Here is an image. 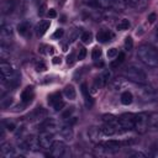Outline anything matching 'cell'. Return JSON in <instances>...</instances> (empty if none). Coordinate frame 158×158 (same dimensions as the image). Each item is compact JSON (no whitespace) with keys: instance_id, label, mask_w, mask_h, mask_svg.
<instances>
[{"instance_id":"4","label":"cell","mask_w":158,"mask_h":158,"mask_svg":"<svg viewBox=\"0 0 158 158\" xmlns=\"http://www.w3.org/2000/svg\"><path fill=\"white\" fill-rule=\"evenodd\" d=\"M95 3L103 9H111L116 11H122L127 6L126 0H95Z\"/></svg>"},{"instance_id":"23","label":"cell","mask_w":158,"mask_h":158,"mask_svg":"<svg viewBox=\"0 0 158 158\" xmlns=\"http://www.w3.org/2000/svg\"><path fill=\"white\" fill-rule=\"evenodd\" d=\"M18 31H19V34H20L21 36H26L27 32L30 31V24L26 22V21L20 22L19 26H18Z\"/></svg>"},{"instance_id":"5","label":"cell","mask_w":158,"mask_h":158,"mask_svg":"<svg viewBox=\"0 0 158 158\" xmlns=\"http://www.w3.org/2000/svg\"><path fill=\"white\" fill-rule=\"evenodd\" d=\"M149 127V115L146 112L135 114V126L134 129L138 134H145Z\"/></svg>"},{"instance_id":"36","label":"cell","mask_w":158,"mask_h":158,"mask_svg":"<svg viewBox=\"0 0 158 158\" xmlns=\"http://www.w3.org/2000/svg\"><path fill=\"white\" fill-rule=\"evenodd\" d=\"M74 62H76V60H74V53H71V54L67 57V64H68V65H73Z\"/></svg>"},{"instance_id":"8","label":"cell","mask_w":158,"mask_h":158,"mask_svg":"<svg viewBox=\"0 0 158 158\" xmlns=\"http://www.w3.org/2000/svg\"><path fill=\"white\" fill-rule=\"evenodd\" d=\"M20 147L22 149H29V151H38V148H42L41 145H40L38 137L36 138L34 136H30L27 138H25L20 143Z\"/></svg>"},{"instance_id":"12","label":"cell","mask_w":158,"mask_h":158,"mask_svg":"<svg viewBox=\"0 0 158 158\" xmlns=\"http://www.w3.org/2000/svg\"><path fill=\"white\" fill-rule=\"evenodd\" d=\"M112 37H114L112 32H110L109 30H101V31H99L96 34V40L99 41V42H101V43L109 42V41H111Z\"/></svg>"},{"instance_id":"7","label":"cell","mask_w":158,"mask_h":158,"mask_svg":"<svg viewBox=\"0 0 158 158\" xmlns=\"http://www.w3.org/2000/svg\"><path fill=\"white\" fill-rule=\"evenodd\" d=\"M49 149H51V154L49 156L56 157V158L65 157V154H67V146H65V143L62 142V141H56V142H53L52 147Z\"/></svg>"},{"instance_id":"16","label":"cell","mask_w":158,"mask_h":158,"mask_svg":"<svg viewBox=\"0 0 158 158\" xmlns=\"http://www.w3.org/2000/svg\"><path fill=\"white\" fill-rule=\"evenodd\" d=\"M16 7V0H5L1 9H3V14L7 15V14H11Z\"/></svg>"},{"instance_id":"3","label":"cell","mask_w":158,"mask_h":158,"mask_svg":"<svg viewBox=\"0 0 158 158\" xmlns=\"http://www.w3.org/2000/svg\"><path fill=\"white\" fill-rule=\"evenodd\" d=\"M0 74H1V79L4 83H10V84L16 85L18 84V74L15 73V71L12 69V67L9 63H0Z\"/></svg>"},{"instance_id":"13","label":"cell","mask_w":158,"mask_h":158,"mask_svg":"<svg viewBox=\"0 0 158 158\" xmlns=\"http://www.w3.org/2000/svg\"><path fill=\"white\" fill-rule=\"evenodd\" d=\"M82 89V94H83V98H84V103H85V106L87 107H91L93 106V99H91V95L89 94V89L87 87V84H82L80 87Z\"/></svg>"},{"instance_id":"25","label":"cell","mask_w":158,"mask_h":158,"mask_svg":"<svg viewBox=\"0 0 158 158\" xmlns=\"http://www.w3.org/2000/svg\"><path fill=\"white\" fill-rule=\"evenodd\" d=\"M80 40H82L83 43L89 45L91 41H93V35H91V32H83L82 36H80Z\"/></svg>"},{"instance_id":"41","label":"cell","mask_w":158,"mask_h":158,"mask_svg":"<svg viewBox=\"0 0 158 158\" xmlns=\"http://www.w3.org/2000/svg\"><path fill=\"white\" fill-rule=\"evenodd\" d=\"M52 62H53V64H60V63H61V58H58V57H54Z\"/></svg>"},{"instance_id":"14","label":"cell","mask_w":158,"mask_h":158,"mask_svg":"<svg viewBox=\"0 0 158 158\" xmlns=\"http://www.w3.org/2000/svg\"><path fill=\"white\" fill-rule=\"evenodd\" d=\"M49 25H51V22H49L48 20L40 21L37 24V26H36V34H37V36H43L47 32V30L49 29Z\"/></svg>"},{"instance_id":"2","label":"cell","mask_w":158,"mask_h":158,"mask_svg":"<svg viewBox=\"0 0 158 158\" xmlns=\"http://www.w3.org/2000/svg\"><path fill=\"white\" fill-rule=\"evenodd\" d=\"M123 76L129 80L137 83V84H146L147 83V76L146 73L137 65H129V67L123 71Z\"/></svg>"},{"instance_id":"43","label":"cell","mask_w":158,"mask_h":158,"mask_svg":"<svg viewBox=\"0 0 158 158\" xmlns=\"http://www.w3.org/2000/svg\"><path fill=\"white\" fill-rule=\"evenodd\" d=\"M156 36H157V38H158V27H157V31H156Z\"/></svg>"},{"instance_id":"6","label":"cell","mask_w":158,"mask_h":158,"mask_svg":"<svg viewBox=\"0 0 158 158\" xmlns=\"http://www.w3.org/2000/svg\"><path fill=\"white\" fill-rule=\"evenodd\" d=\"M119 121L123 131H130L135 126V114H130V112L122 114L119 118Z\"/></svg>"},{"instance_id":"11","label":"cell","mask_w":158,"mask_h":158,"mask_svg":"<svg viewBox=\"0 0 158 158\" xmlns=\"http://www.w3.org/2000/svg\"><path fill=\"white\" fill-rule=\"evenodd\" d=\"M48 104L53 106V109L56 111H61L64 107V101L62 100L61 93H54L48 96Z\"/></svg>"},{"instance_id":"37","label":"cell","mask_w":158,"mask_h":158,"mask_svg":"<svg viewBox=\"0 0 158 158\" xmlns=\"http://www.w3.org/2000/svg\"><path fill=\"white\" fill-rule=\"evenodd\" d=\"M47 15H48V18H49V19H54L56 16H57V12H56L54 9H49L48 12H47Z\"/></svg>"},{"instance_id":"21","label":"cell","mask_w":158,"mask_h":158,"mask_svg":"<svg viewBox=\"0 0 158 158\" xmlns=\"http://www.w3.org/2000/svg\"><path fill=\"white\" fill-rule=\"evenodd\" d=\"M46 115H47V111L43 109V107H37L31 115H29V118H32L31 120H35V119H42Z\"/></svg>"},{"instance_id":"35","label":"cell","mask_w":158,"mask_h":158,"mask_svg":"<svg viewBox=\"0 0 158 158\" xmlns=\"http://www.w3.org/2000/svg\"><path fill=\"white\" fill-rule=\"evenodd\" d=\"M63 34H64V31H63L62 29H58V30H56V32L53 34V38H54V40L61 38V37L63 36Z\"/></svg>"},{"instance_id":"9","label":"cell","mask_w":158,"mask_h":158,"mask_svg":"<svg viewBox=\"0 0 158 158\" xmlns=\"http://www.w3.org/2000/svg\"><path fill=\"white\" fill-rule=\"evenodd\" d=\"M38 141H40V145L42 148L45 149H49L53 145V132H49V131H42L38 136Z\"/></svg>"},{"instance_id":"33","label":"cell","mask_w":158,"mask_h":158,"mask_svg":"<svg viewBox=\"0 0 158 158\" xmlns=\"http://www.w3.org/2000/svg\"><path fill=\"white\" fill-rule=\"evenodd\" d=\"M85 56H87V49H85L84 47L79 48V53H78V60H79V61L84 60V58H85Z\"/></svg>"},{"instance_id":"18","label":"cell","mask_w":158,"mask_h":158,"mask_svg":"<svg viewBox=\"0 0 158 158\" xmlns=\"http://www.w3.org/2000/svg\"><path fill=\"white\" fill-rule=\"evenodd\" d=\"M0 34H1V40H3L1 42H5L6 40H10V37L12 36V30L9 25H3Z\"/></svg>"},{"instance_id":"40","label":"cell","mask_w":158,"mask_h":158,"mask_svg":"<svg viewBox=\"0 0 158 158\" xmlns=\"http://www.w3.org/2000/svg\"><path fill=\"white\" fill-rule=\"evenodd\" d=\"M154 20H156V14H151L148 16V21L149 22H154Z\"/></svg>"},{"instance_id":"29","label":"cell","mask_w":158,"mask_h":158,"mask_svg":"<svg viewBox=\"0 0 158 158\" xmlns=\"http://www.w3.org/2000/svg\"><path fill=\"white\" fill-rule=\"evenodd\" d=\"M101 57V49L99 47H94L93 48V52H91V58H93L94 61H99Z\"/></svg>"},{"instance_id":"17","label":"cell","mask_w":158,"mask_h":158,"mask_svg":"<svg viewBox=\"0 0 158 158\" xmlns=\"http://www.w3.org/2000/svg\"><path fill=\"white\" fill-rule=\"evenodd\" d=\"M32 98H34V88L27 87L21 93V100H22L24 104H27V103H30L32 100Z\"/></svg>"},{"instance_id":"10","label":"cell","mask_w":158,"mask_h":158,"mask_svg":"<svg viewBox=\"0 0 158 158\" xmlns=\"http://www.w3.org/2000/svg\"><path fill=\"white\" fill-rule=\"evenodd\" d=\"M121 145H122V142H119V141H115V140H110V141H106V142L100 143L99 147L101 149H104V151L107 153H116V152H119Z\"/></svg>"},{"instance_id":"22","label":"cell","mask_w":158,"mask_h":158,"mask_svg":"<svg viewBox=\"0 0 158 158\" xmlns=\"http://www.w3.org/2000/svg\"><path fill=\"white\" fill-rule=\"evenodd\" d=\"M132 101H134V96H132V94L130 93V91H123V93L121 94V103L123 105H130V104H132Z\"/></svg>"},{"instance_id":"15","label":"cell","mask_w":158,"mask_h":158,"mask_svg":"<svg viewBox=\"0 0 158 158\" xmlns=\"http://www.w3.org/2000/svg\"><path fill=\"white\" fill-rule=\"evenodd\" d=\"M0 152H1V156L5 158H10L15 156V149L10 143H3L1 148H0Z\"/></svg>"},{"instance_id":"38","label":"cell","mask_w":158,"mask_h":158,"mask_svg":"<svg viewBox=\"0 0 158 158\" xmlns=\"http://www.w3.org/2000/svg\"><path fill=\"white\" fill-rule=\"evenodd\" d=\"M72 112H73V107H71V109H68L65 112H63L62 118H63V119H69V116L72 115Z\"/></svg>"},{"instance_id":"34","label":"cell","mask_w":158,"mask_h":158,"mask_svg":"<svg viewBox=\"0 0 158 158\" xmlns=\"http://www.w3.org/2000/svg\"><path fill=\"white\" fill-rule=\"evenodd\" d=\"M118 54H119V52H118V49H116V48H110L109 51H107V57H109V58H115Z\"/></svg>"},{"instance_id":"39","label":"cell","mask_w":158,"mask_h":158,"mask_svg":"<svg viewBox=\"0 0 158 158\" xmlns=\"http://www.w3.org/2000/svg\"><path fill=\"white\" fill-rule=\"evenodd\" d=\"M131 157H138V158H146V154L142 153V152H134L130 154Z\"/></svg>"},{"instance_id":"20","label":"cell","mask_w":158,"mask_h":158,"mask_svg":"<svg viewBox=\"0 0 158 158\" xmlns=\"http://www.w3.org/2000/svg\"><path fill=\"white\" fill-rule=\"evenodd\" d=\"M64 95H65V98L67 99H69V100H74L76 99V96H77V93H76V89H74V87L73 85H67L64 88Z\"/></svg>"},{"instance_id":"28","label":"cell","mask_w":158,"mask_h":158,"mask_svg":"<svg viewBox=\"0 0 158 158\" xmlns=\"http://www.w3.org/2000/svg\"><path fill=\"white\" fill-rule=\"evenodd\" d=\"M149 127L151 129H158V115H151L149 116Z\"/></svg>"},{"instance_id":"42","label":"cell","mask_w":158,"mask_h":158,"mask_svg":"<svg viewBox=\"0 0 158 158\" xmlns=\"http://www.w3.org/2000/svg\"><path fill=\"white\" fill-rule=\"evenodd\" d=\"M53 52H54V49H53V47H49V48H48V53H51V54H53Z\"/></svg>"},{"instance_id":"26","label":"cell","mask_w":158,"mask_h":158,"mask_svg":"<svg viewBox=\"0 0 158 158\" xmlns=\"http://www.w3.org/2000/svg\"><path fill=\"white\" fill-rule=\"evenodd\" d=\"M123 60H125V53H119L118 54V58L114 61V62H111V68H116V67H119V65L123 62Z\"/></svg>"},{"instance_id":"24","label":"cell","mask_w":158,"mask_h":158,"mask_svg":"<svg viewBox=\"0 0 158 158\" xmlns=\"http://www.w3.org/2000/svg\"><path fill=\"white\" fill-rule=\"evenodd\" d=\"M131 26V24L127 19H122L118 25H116V29L120 30V31H125V30H129V27Z\"/></svg>"},{"instance_id":"30","label":"cell","mask_w":158,"mask_h":158,"mask_svg":"<svg viewBox=\"0 0 158 158\" xmlns=\"http://www.w3.org/2000/svg\"><path fill=\"white\" fill-rule=\"evenodd\" d=\"M123 47L126 51H131L132 47H134V40L131 37H126L125 38V43H123Z\"/></svg>"},{"instance_id":"31","label":"cell","mask_w":158,"mask_h":158,"mask_svg":"<svg viewBox=\"0 0 158 158\" xmlns=\"http://www.w3.org/2000/svg\"><path fill=\"white\" fill-rule=\"evenodd\" d=\"M3 125H4V127H5L6 130H9V131H15V129H16V126H15V123H14V122L6 121V120L3 122Z\"/></svg>"},{"instance_id":"27","label":"cell","mask_w":158,"mask_h":158,"mask_svg":"<svg viewBox=\"0 0 158 158\" xmlns=\"http://www.w3.org/2000/svg\"><path fill=\"white\" fill-rule=\"evenodd\" d=\"M61 135L63 137H65V140H72V137H73V131H72L71 127H64V129L61 130Z\"/></svg>"},{"instance_id":"1","label":"cell","mask_w":158,"mask_h":158,"mask_svg":"<svg viewBox=\"0 0 158 158\" xmlns=\"http://www.w3.org/2000/svg\"><path fill=\"white\" fill-rule=\"evenodd\" d=\"M137 57L147 67H151V68L158 67V51L151 45L140 46L137 51Z\"/></svg>"},{"instance_id":"32","label":"cell","mask_w":158,"mask_h":158,"mask_svg":"<svg viewBox=\"0 0 158 158\" xmlns=\"http://www.w3.org/2000/svg\"><path fill=\"white\" fill-rule=\"evenodd\" d=\"M46 69H47V67H46V64L43 62H37L36 63V71L37 72H45Z\"/></svg>"},{"instance_id":"19","label":"cell","mask_w":158,"mask_h":158,"mask_svg":"<svg viewBox=\"0 0 158 158\" xmlns=\"http://www.w3.org/2000/svg\"><path fill=\"white\" fill-rule=\"evenodd\" d=\"M127 5L135 7V9H138V10H142L147 6V3L146 0H126Z\"/></svg>"}]
</instances>
